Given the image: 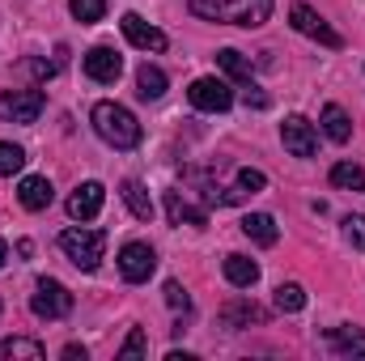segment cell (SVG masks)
Listing matches in <instances>:
<instances>
[{"label": "cell", "instance_id": "cell-1", "mask_svg": "<svg viewBox=\"0 0 365 361\" xmlns=\"http://www.w3.org/2000/svg\"><path fill=\"white\" fill-rule=\"evenodd\" d=\"M90 123H93V132H98L106 145H115V149H136V145H140V123H136V115H132L128 106H119V102H98L90 111Z\"/></svg>", "mask_w": 365, "mask_h": 361}, {"label": "cell", "instance_id": "cell-2", "mask_svg": "<svg viewBox=\"0 0 365 361\" xmlns=\"http://www.w3.org/2000/svg\"><path fill=\"white\" fill-rule=\"evenodd\" d=\"M60 247H64V255L77 264L81 272H93L102 264V251H106V234L102 230H64L60 234Z\"/></svg>", "mask_w": 365, "mask_h": 361}, {"label": "cell", "instance_id": "cell-3", "mask_svg": "<svg viewBox=\"0 0 365 361\" xmlns=\"http://www.w3.org/2000/svg\"><path fill=\"white\" fill-rule=\"evenodd\" d=\"M30 310H34L38 319H64V315L73 310V293H68L60 280L43 276V280L34 285V293H30Z\"/></svg>", "mask_w": 365, "mask_h": 361}, {"label": "cell", "instance_id": "cell-4", "mask_svg": "<svg viewBox=\"0 0 365 361\" xmlns=\"http://www.w3.org/2000/svg\"><path fill=\"white\" fill-rule=\"evenodd\" d=\"M43 106H47L43 90H9V93H0V119H4V123H34V119L43 115Z\"/></svg>", "mask_w": 365, "mask_h": 361}, {"label": "cell", "instance_id": "cell-5", "mask_svg": "<svg viewBox=\"0 0 365 361\" xmlns=\"http://www.w3.org/2000/svg\"><path fill=\"white\" fill-rule=\"evenodd\" d=\"M187 98H191L195 111H208V115H221V111L234 106V90H230V81H221V77H200V81H191Z\"/></svg>", "mask_w": 365, "mask_h": 361}, {"label": "cell", "instance_id": "cell-6", "mask_svg": "<svg viewBox=\"0 0 365 361\" xmlns=\"http://www.w3.org/2000/svg\"><path fill=\"white\" fill-rule=\"evenodd\" d=\"M289 21H293V30H297V34H306V39H314V43L331 47V51H336V47H344V39H340V34L319 17L310 4H293V9H289Z\"/></svg>", "mask_w": 365, "mask_h": 361}, {"label": "cell", "instance_id": "cell-7", "mask_svg": "<svg viewBox=\"0 0 365 361\" xmlns=\"http://www.w3.org/2000/svg\"><path fill=\"white\" fill-rule=\"evenodd\" d=\"M153 268H158V255H153L149 243H123V251H119V276H123L128 285L149 280Z\"/></svg>", "mask_w": 365, "mask_h": 361}, {"label": "cell", "instance_id": "cell-8", "mask_svg": "<svg viewBox=\"0 0 365 361\" xmlns=\"http://www.w3.org/2000/svg\"><path fill=\"white\" fill-rule=\"evenodd\" d=\"M280 141H284V149H289L293 158H314V145H319L314 123L302 119V115H289V119L280 123Z\"/></svg>", "mask_w": 365, "mask_h": 361}, {"label": "cell", "instance_id": "cell-9", "mask_svg": "<svg viewBox=\"0 0 365 361\" xmlns=\"http://www.w3.org/2000/svg\"><path fill=\"white\" fill-rule=\"evenodd\" d=\"M268 17H272V0H225V13H221V21L247 26V30L264 26Z\"/></svg>", "mask_w": 365, "mask_h": 361}, {"label": "cell", "instance_id": "cell-10", "mask_svg": "<svg viewBox=\"0 0 365 361\" xmlns=\"http://www.w3.org/2000/svg\"><path fill=\"white\" fill-rule=\"evenodd\" d=\"M81 68H86V77L98 81V86H115V81H119V73H123V60H119L110 47H93V51H86Z\"/></svg>", "mask_w": 365, "mask_h": 361}, {"label": "cell", "instance_id": "cell-11", "mask_svg": "<svg viewBox=\"0 0 365 361\" xmlns=\"http://www.w3.org/2000/svg\"><path fill=\"white\" fill-rule=\"evenodd\" d=\"M119 26H123V34H128L132 47H140V51H166V34L158 26H149L140 13H123Z\"/></svg>", "mask_w": 365, "mask_h": 361}, {"label": "cell", "instance_id": "cell-12", "mask_svg": "<svg viewBox=\"0 0 365 361\" xmlns=\"http://www.w3.org/2000/svg\"><path fill=\"white\" fill-rule=\"evenodd\" d=\"M102 200H106V187L102 183H81L73 195H68V217L73 221H90L102 213Z\"/></svg>", "mask_w": 365, "mask_h": 361}, {"label": "cell", "instance_id": "cell-13", "mask_svg": "<svg viewBox=\"0 0 365 361\" xmlns=\"http://www.w3.org/2000/svg\"><path fill=\"white\" fill-rule=\"evenodd\" d=\"M51 183L43 179V175H26L21 187H17V200H21V208H30V213H43L47 204H51Z\"/></svg>", "mask_w": 365, "mask_h": 361}, {"label": "cell", "instance_id": "cell-14", "mask_svg": "<svg viewBox=\"0 0 365 361\" xmlns=\"http://www.w3.org/2000/svg\"><path fill=\"white\" fill-rule=\"evenodd\" d=\"M166 217H170V225H208V213L204 208H191L187 200H182V191H166Z\"/></svg>", "mask_w": 365, "mask_h": 361}, {"label": "cell", "instance_id": "cell-15", "mask_svg": "<svg viewBox=\"0 0 365 361\" xmlns=\"http://www.w3.org/2000/svg\"><path fill=\"white\" fill-rule=\"evenodd\" d=\"M225 280L234 285V289H251L255 280H259V264L255 260H247V255H225Z\"/></svg>", "mask_w": 365, "mask_h": 361}, {"label": "cell", "instance_id": "cell-16", "mask_svg": "<svg viewBox=\"0 0 365 361\" xmlns=\"http://www.w3.org/2000/svg\"><path fill=\"white\" fill-rule=\"evenodd\" d=\"M242 234H247L251 243H259V247H276V238H280V230H276V221L268 217V213L242 217Z\"/></svg>", "mask_w": 365, "mask_h": 361}, {"label": "cell", "instance_id": "cell-17", "mask_svg": "<svg viewBox=\"0 0 365 361\" xmlns=\"http://www.w3.org/2000/svg\"><path fill=\"white\" fill-rule=\"evenodd\" d=\"M327 345L340 357H365V332H357V327H331L327 332Z\"/></svg>", "mask_w": 365, "mask_h": 361}, {"label": "cell", "instance_id": "cell-18", "mask_svg": "<svg viewBox=\"0 0 365 361\" xmlns=\"http://www.w3.org/2000/svg\"><path fill=\"white\" fill-rule=\"evenodd\" d=\"M323 132H327L336 145H344V141L353 136V119L344 115V106H336V102H327V106H323Z\"/></svg>", "mask_w": 365, "mask_h": 361}, {"label": "cell", "instance_id": "cell-19", "mask_svg": "<svg viewBox=\"0 0 365 361\" xmlns=\"http://www.w3.org/2000/svg\"><path fill=\"white\" fill-rule=\"evenodd\" d=\"M136 93H140L145 102L162 98V93H166V73H162L158 64H140V68H136Z\"/></svg>", "mask_w": 365, "mask_h": 361}, {"label": "cell", "instance_id": "cell-20", "mask_svg": "<svg viewBox=\"0 0 365 361\" xmlns=\"http://www.w3.org/2000/svg\"><path fill=\"white\" fill-rule=\"evenodd\" d=\"M123 204L132 208V217H136V221H149V217H153V200H149L145 183H136V179L123 183Z\"/></svg>", "mask_w": 365, "mask_h": 361}, {"label": "cell", "instance_id": "cell-21", "mask_svg": "<svg viewBox=\"0 0 365 361\" xmlns=\"http://www.w3.org/2000/svg\"><path fill=\"white\" fill-rule=\"evenodd\" d=\"M0 357H26V361H43V357H47V349H43L38 340H30V336H9V340H0Z\"/></svg>", "mask_w": 365, "mask_h": 361}, {"label": "cell", "instance_id": "cell-22", "mask_svg": "<svg viewBox=\"0 0 365 361\" xmlns=\"http://www.w3.org/2000/svg\"><path fill=\"white\" fill-rule=\"evenodd\" d=\"M217 64H221V73H225L230 81H238V86H251V64L242 60V51L225 47V51H217Z\"/></svg>", "mask_w": 365, "mask_h": 361}, {"label": "cell", "instance_id": "cell-23", "mask_svg": "<svg viewBox=\"0 0 365 361\" xmlns=\"http://www.w3.org/2000/svg\"><path fill=\"white\" fill-rule=\"evenodd\" d=\"M331 187H344V191H365V171L353 162H336L331 166Z\"/></svg>", "mask_w": 365, "mask_h": 361}, {"label": "cell", "instance_id": "cell-24", "mask_svg": "<svg viewBox=\"0 0 365 361\" xmlns=\"http://www.w3.org/2000/svg\"><path fill=\"white\" fill-rule=\"evenodd\" d=\"M221 319H225V327H242V323H264V310L255 302H234Z\"/></svg>", "mask_w": 365, "mask_h": 361}, {"label": "cell", "instance_id": "cell-25", "mask_svg": "<svg viewBox=\"0 0 365 361\" xmlns=\"http://www.w3.org/2000/svg\"><path fill=\"white\" fill-rule=\"evenodd\" d=\"M276 306H280L284 315H297V310L306 306V289L293 285V280H289V285H276Z\"/></svg>", "mask_w": 365, "mask_h": 361}, {"label": "cell", "instance_id": "cell-26", "mask_svg": "<svg viewBox=\"0 0 365 361\" xmlns=\"http://www.w3.org/2000/svg\"><path fill=\"white\" fill-rule=\"evenodd\" d=\"M68 13L81 21V26H93L106 17V0H68Z\"/></svg>", "mask_w": 365, "mask_h": 361}, {"label": "cell", "instance_id": "cell-27", "mask_svg": "<svg viewBox=\"0 0 365 361\" xmlns=\"http://www.w3.org/2000/svg\"><path fill=\"white\" fill-rule=\"evenodd\" d=\"M21 166H26V149L13 145V141H0V175L9 179V175H17Z\"/></svg>", "mask_w": 365, "mask_h": 361}, {"label": "cell", "instance_id": "cell-28", "mask_svg": "<svg viewBox=\"0 0 365 361\" xmlns=\"http://www.w3.org/2000/svg\"><path fill=\"white\" fill-rule=\"evenodd\" d=\"M145 353H149V340H145V332H140V327H132V336L123 340L119 357H145Z\"/></svg>", "mask_w": 365, "mask_h": 361}, {"label": "cell", "instance_id": "cell-29", "mask_svg": "<svg viewBox=\"0 0 365 361\" xmlns=\"http://www.w3.org/2000/svg\"><path fill=\"white\" fill-rule=\"evenodd\" d=\"M238 187L255 195V191H264V187H268V175H264V171H251V166H242V171H238Z\"/></svg>", "mask_w": 365, "mask_h": 361}, {"label": "cell", "instance_id": "cell-30", "mask_svg": "<svg viewBox=\"0 0 365 361\" xmlns=\"http://www.w3.org/2000/svg\"><path fill=\"white\" fill-rule=\"evenodd\" d=\"M191 13H195V17H208V21H221L225 0H191Z\"/></svg>", "mask_w": 365, "mask_h": 361}, {"label": "cell", "instance_id": "cell-31", "mask_svg": "<svg viewBox=\"0 0 365 361\" xmlns=\"http://www.w3.org/2000/svg\"><path fill=\"white\" fill-rule=\"evenodd\" d=\"M344 238H349L357 251H365V217H344Z\"/></svg>", "mask_w": 365, "mask_h": 361}, {"label": "cell", "instance_id": "cell-32", "mask_svg": "<svg viewBox=\"0 0 365 361\" xmlns=\"http://www.w3.org/2000/svg\"><path fill=\"white\" fill-rule=\"evenodd\" d=\"M166 302L175 306V310H187L191 302H187V293H182V285L179 280H166Z\"/></svg>", "mask_w": 365, "mask_h": 361}, {"label": "cell", "instance_id": "cell-33", "mask_svg": "<svg viewBox=\"0 0 365 361\" xmlns=\"http://www.w3.org/2000/svg\"><path fill=\"white\" fill-rule=\"evenodd\" d=\"M247 106H259V111H264V106H268V93H259L255 86H247Z\"/></svg>", "mask_w": 365, "mask_h": 361}, {"label": "cell", "instance_id": "cell-34", "mask_svg": "<svg viewBox=\"0 0 365 361\" xmlns=\"http://www.w3.org/2000/svg\"><path fill=\"white\" fill-rule=\"evenodd\" d=\"M26 68H30V73H34V77H51V64H43V60H30V64H26Z\"/></svg>", "mask_w": 365, "mask_h": 361}, {"label": "cell", "instance_id": "cell-35", "mask_svg": "<svg viewBox=\"0 0 365 361\" xmlns=\"http://www.w3.org/2000/svg\"><path fill=\"white\" fill-rule=\"evenodd\" d=\"M64 357H68V361H86V349H81V345H68V349H64Z\"/></svg>", "mask_w": 365, "mask_h": 361}, {"label": "cell", "instance_id": "cell-36", "mask_svg": "<svg viewBox=\"0 0 365 361\" xmlns=\"http://www.w3.org/2000/svg\"><path fill=\"white\" fill-rule=\"evenodd\" d=\"M4 255H9V247H4V243H0V268H4Z\"/></svg>", "mask_w": 365, "mask_h": 361}, {"label": "cell", "instance_id": "cell-37", "mask_svg": "<svg viewBox=\"0 0 365 361\" xmlns=\"http://www.w3.org/2000/svg\"><path fill=\"white\" fill-rule=\"evenodd\" d=\"M0 310H4V306H0Z\"/></svg>", "mask_w": 365, "mask_h": 361}]
</instances>
